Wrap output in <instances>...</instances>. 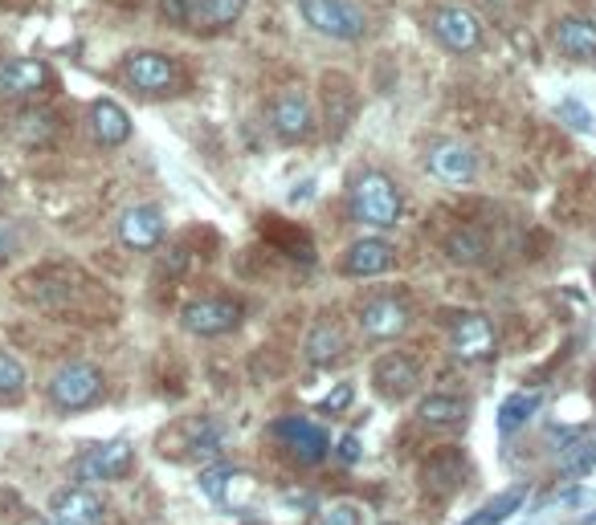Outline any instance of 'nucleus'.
Returning <instances> with one entry per match:
<instances>
[{"label": "nucleus", "instance_id": "obj_32", "mask_svg": "<svg viewBox=\"0 0 596 525\" xmlns=\"http://www.w3.org/2000/svg\"><path fill=\"white\" fill-rule=\"evenodd\" d=\"M189 4L192 0H160L164 21H172V25H189Z\"/></svg>", "mask_w": 596, "mask_h": 525}, {"label": "nucleus", "instance_id": "obj_30", "mask_svg": "<svg viewBox=\"0 0 596 525\" xmlns=\"http://www.w3.org/2000/svg\"><path fill=\"white\" fill-rule=\"evenodd\" d=\"M560 118H564L567 127H576V130H593V114L584 111V102H576V99L560 102Z\"/></svg>", "mask_w": 596, "mask_h": 525}, {"label": "nucleus", "instance_id": "obj_8", "mask_svg": "<svg viewBox=\"0 0 596 525\" xmlns=\"http://www.w3.org/2000/svg\"><path fill=\"white\" fill-rule=\"evenodd\" d=\"M123 78L139 90V94H168L176 85V61L151 49H139L123 61Z\"/></svg>", "mask_w": 596, "mask_h": 525}, {"label": "nucleus", "instance_id": "obj_31", "mask_svg": "<svg viewBox=\"0 0 596 525\" xmlns=\"http://www.w3.org/2000/svg\"><path fill=\"white\" fill-rule=\"evenodd\" d=\"M348 403H351V384H339V387L331 391V396L323 399L319 408H323L327 415H344V412H348Z\"/></svg>", "mask_w": 596, "mask_h": 525}, {"label": "nucleus", "instance_id": "obj_14", "mask_svg": "<svg viewBox=\"0 0 596 525\" xmlns=\"http://www.w3.org/2000/svg\"><path fill=\"white\" fill-rule=\"evenodd\" d=\"M45 82H49V66L37 61V57H13V61L0 66V94H4V99L37 94Z\"/></svg>", "mask_w": 596, "mask_h": 525}, {"label": "nucleus", "instance_id": "obj_17", "mask_svg": "<svg viewBox=\"0 0 596 525\" xmlns=\"http://www.w3.org/2000/svg\"><path fill=\"white\" fill-rule=\"evenodd\" d=\"M393 244L389 241H356L344 253V277H380L393 270Z\"/></svg>", "mask_w": 596, "mask_h": 525}, {"label": "nucleus", "instance_id": "obj_5", "mask_svg": "<svg viewBox=\"0 0 596 525\" xmlns=\"http://www.w3.org/2000/svg\"><path fill=\"white\" fill-rule=\"evenodd\" d=\"M180 327L196 339H217V334L241 327V306L225 298H196L180 310Z\"/></svg>", "mask_w": 596, "mask_h": 525}, {"label": "nucleus", "instance_id": "obj_35", "mask_svg": "<svg viewBox=\"0 0 596 525\" xmlns=\"http://www.w3.org/2000/svg\"><path fill=\"white\" fill-rule=\"evenodd\" d=\"M13 256V228H4L0 225V265Z\"/></svg>", "mask_w": 596, "mask_h": 525}, {"label": "nucleus", "instance_id": "obj_22", "mask_svg": "<svg viewBox=\"0 0 596 525\" xmlns=\"http://www.w3.org/2000/svg\"><path fill=\"white\" fill-rule=\"evenodd\" d=\"M539 412V391H515L498 403V432L503 436H515L519 427H527V420Z\"/></svg>", "mask_w": 596, "mask_h": 525}, {"label": "nucleus", "instance_id": "obj_16", "mask_svg": "<svg viewBox=\"0 0 596 525\" xmlns=\"http://www.w3.org/2000/svg\"><path fill=\"white\" fill-rule=\"evenodd\" d=\"M270 123H274L278 139L286 142H303L315 127V111H311V102L303 94H282L274 102V114H270Z\"/></svg>", "mask_w": 596, "mask_h": 525}, {"label": "nucleus", "instance_id": "obj_19", "mask_svg": "<svg viewBox=\"0 0 596 525\" xmlns=\"http://www.w3.org/2000/svg\"><path fill=\"white\" fill-rule=\"evenodd\" d=\"M90 130H94V139L102 147H123V142L132 139V118L127 111L111 99H99L90 106Z\"/></svg>", "mask_w": 596, "mask_h": 525}, {"label": "nucleus", "instance_id": "obj_13", "mask_svg": "<svg viewBox=\"0 0 596 525\" xmlns=\"http://www.w3.org/2000/svg\"><path fill=\"white\" fill-rule=\"evenodd\" d=\"M429 168L446 184H470L479 175V156L465 142H437L434 151H429Z\"/></svg>", "mask_w": 596, "mask_h": 525}, {"label": "nucleus", "instance_id": "obj_27", "mask_svg": "<svg viewBox=\"0 0 596 525\" xmlns=\"http://www.w3.org/2000/svg\"><path fill=\"white\" fill-rule=\"evenodd\" d=\"M25 391V367L13 355H0V399H13Z\"/></svg>", "mask_w": 596, "mask_h": 525}, {"label": "nucleus", "instance_id": "obj_7", "mask_svg": "<svg viewBox=\"0 0 596 525\" xmlns=\"http://www.w3.org/2000/svg\"><path fill=\"white\" fill-rule=\"evenodd\" d=\"M270 432H274V441L282 444V448H286L299 465H319L323 456H327V448H331L327 432H323V427H315L311 420H299V415L278 420Z\"/></svg>", "mask_w": 596, "mask_h": 525}, {"label": "nucleus", "instance_id": "obj_15", "mask_svg": "<svg viewBox=\"0 0 596 525\" xmlns=\"http://www.w3.org/2000/svg\"><path fill=\"white\" fill-rule=\"evenodd\" d=\"M450 346L462 358H486L495 351V327L482 313H462L450 330Z\"/></svg>", "mask_w": 596, "mask_h": 525}, {"label": "nucleus", "instance_id": "obj_21", "mask_svg": "<svg viewBox=\"0 0 596 525\" xmlns=\"http://www.w3.org/2000/svg\"><path fill=\"white\" fill-rule=\"evenodd\" d=\"M344 351H348V339H344V330L335 327V322H319V327H311V334H306V363L327 367V363H335Z\"/></svg>", "mask_w": 596, "mask_h": 525}, {"label": "nucleus", "instance_id": "obj_1", "mask_svg": "<svg viewBox=\"0 0 596 525\" xmlns=\"http://www.w3.org/2000/svg\"><path fill=\"white\" fill-rule=\"evenodd\" d=\"M348 208L356 220H364V225L372 228H389L401 220V196H396L393 180L380 175V171H364V175L351 184Z\"/></svg>", "mask_w": 596, "mask_h": 525}, {"label": "nucleus", "instance_id": "obj_9", "mask_svg": "<svg viewBox=\"0 0 596 525\" xmlns=\"http://www.w3.org/2000/svg\"><path fill=\"white\" fill-rule=\"evenodd\" d=\"M49 517L61 525H102L106 505H102L87 484H66L49 498Z\"/></svg>", "mask_w": 596, "mask_h": 525}, {"label": "nucleus", "instance_id": "obj_10", "mask_svg": "<svg viewBox=\"0 0 596 525\" xmlns=\"http://www.w3.org/2000/svg\"><path fill=\"white\" fill-rule=\"evenodd\" d=\"M119 241L135 249V253H156L164 241V216L160 208H151V204H135L123 213L119 220Z\"/></svg>", "mask_w": 596, "mask_h": 525}, {"label": "nucleus", "instance_id": "obj_24", "mask_svg": "<svg viewBox=\"0 0 596 525\" xmlns=\"http://www.w3.org/2000/svg\"><path fill=\"white\" fill-rule=\"evenodd\" d=\"M524 484H515V489H507V493H503V498H495L491 501V505H482L479 513H474V517H465L462 525H503L510 517V513L519 510V501H524Z\"/></svg>", "mask_w": 596, "mask_h": 525}, {"label": "nucleus", "instance_id": "obj_36", "mask_svg": "<svg viewBox=\"0 0 596 525\" xmlns=\"http://www.w3.org/2000/svg\"><path fill=\"white\" fill-rule=\"evenodd\" d=\"M33 525H61V522H54V517H45V522H33Z\"/></svg>", "mask_w": 596, "mask_h": 525}, {"label": "nucleus", "instance_id": "obj_26", "mask_svg": "<svg viewBox=\"0 0 596 525\" xmlns=\"http://www.w3.org/2000/svg\"><path fill=\"white\" fill-rule=\"evenodd\" d=\"M446 253L458 265H479L482 256H486V241H482V232H474V228H458V232H450V241H446Z\"/></svg>", "mask_w": 596, "mask_h": 525}, {"label": "nucleus", "instance_id": "obj_28", "mask_svg": "<svg viewBox=\"0 0 596 525\" xmlns=\"http://www.w3.org/2000/svg\"><path fill=\"white\" fill-rule=\"evenodd\" d=\"M311 525H360V510H356V505H344V501H331V505H323V510L315 513Z\"/></svg>", "mask_w": 596, "mask_h": 525}, {"label": "nucleus", "instance_id": "obj_3", "mask_svg": "<svg viewBox=\"0 0 596 525\" xmlns=\"http://www.w3.org/2000/svg\"><path fill=\"white\" fill-rule=\"evenodd\" d=\"M303 21L315 33L331 37V42H360L364 37V13L351 4V0H294Z\"/></svg>", "mask_w": 596, "mask_h": 525}, {"label": "nucleus", "instance_id": "obj_29", "mask_svg": "<svg viewBox=\"0 0 596 525\" xmlns=\"http://www.w3.org/2000/svg\"><path fill=\"white\" fill-rule=\"evenodd\" d=\"M233 477V465H209V469H201V489L209 493L213 501L225 498V481Z\"/></svg>", "mask_w": 596, "mask_h": 525}, {"label": "nucleus", "instance_id": "obj_20", "mask_svg": "<svg viewBox=\"0 0 596 525\" xmlns=\"http://www.w3.org/2000/svg\"><path fill=\"white\" fill-rule=\"evenodd\" d=\"M241 13H246V0H192L189 28H196V33H217V28L233 25Z\"/></svg>", "mask_w": 596, "mask_h": 525}, {"label": "nucleus", "instance_id": "obj_37", "mask_svg": "<svg viewBox=\"0 0 596 525\" xmlns=\"http://www.w3.org/2000/svg\"><path fill=\"white\" fill-rule=\"evenodd\" d=\"M0 192H4V175H0Z\"/></svg>", "mask_w": 596, "mask_h": 525}, {"label": "nucleus", "instance_id": "obj_33", "mask_svg": "<svg viewBox=\"0 0 596 525\" xmlns=\"http://www.w3.org/2000/svg\"><path fill=\"white\" fill-rule=\"evenodd\" d=\"M335 453H339V460H344V465H356V460H360V441L348 432V436L339 441V448H335Z\"/></svg>", "mask_w": 596, "mask_h": 525}, {"label": "nucleus", "instance_id": "obj_23", "mask_svg": "<svg viewBox=\"0 0 596 525\" xmlns=\"http://www.w3.org/2000/svg\"><path fill=\"white\" fill-rule=\"evenodd\" d=\"M417 415H421L425 424H434V427L462 424V420H465V399L437 391V396H425L421 403H417Z\"/></svg>", "mask_w": 596, "mask_h": 525}, {"label": "nucleus", "instance_id": "obj_38", "mask_svg": "<svg viewBox=\"0 0 596 525\" xmlns=\"http://www.w3.org/2000/svg\"><path fill=\"white\" fill-rule=\"evenodd\" d=\"M593 282H596V265H593Z\"/></svg>", "mask_w": 596, "mask_h": 525}, {"label": "nucleus", "instance_id": "obj_25", "mask_svg": "<svg viewBox=\"0 0 596 525\" xmlns=\"http://www.w3.org/2000/svg\"><path fill=\"white\" fill-rule=\"evenodd\" d=\"M588 469H596V436H576L560 456V477H581Z\"/></svg>", "mask_w": 596, "mask_h": 525}, {"label": "nucleus", "instance_id": "obj_12", "mask_svg": "<svg viewBox=\"0 0 596 525\" xmlns=\"http://www.w3.org/2000/svg\"><path fill=\"white\" fill-rule=\"evenodd\" d=\"M360 327L368 339H401L408 327V306L401 298H372L360 310Z\"/></svg>", "mask_w": 596, "mask_h": 525}, {"label": "nucleus", "instance_id": "obj_6", "mask_svg": "<svg viewBox=\"0 0 596 525\" xmlns=\"http://www.w3.org/2000/svg\"><path fill=\"white\" fill-rule=\"evenodd\" d=\"M429 25H434V37L446 45L450 54H474L482 45L479 16L470 13V9H462V4H441V9H434Z\"/></svg>", "mask_w": 596, "mask_h": 525}, {"label": "nucleus", "instance_id": "obj_4", "mask_svg": "<svg viewBox=\"0 0 596 525\" xmlns=\"http://www.w3.org/2000/svg\"><path fill=\"white\" fill-rule=\"evenodd\" d=\"M99 396H102V370L90 367V363H66L49 379V399H54V408H61V412H82L90 403H99Z\"/></svg>", "mask_w": 596, "mask_h": 525}, {"label": "nucleus", "instance_id": "obj_18", "mask_svg": "<svg viewBox=\"0 0 596 525\" xmlns=\"http://www.w3.org/2000/svg\"><path fill=\"white\" fill-rule=\"evenodd\" d=\"M552 37L555 49L572 61H596V21H588V16H564Z\"/></svg>", "mask_w": 596, "mask_h": 525}, {"label": "nucleus", "instance_id": "obj_39", "mask_svg": "<svg viewBox=\"0 0 596 525\" xmlns=\"http://www.w3.org/2000/svg\"><path fill=\"white\" fill-rule=\"evenodd\" d=\"M380 525H393V522H380Z\"/></svg>", "mask_w": 596, "mask_h": 525}, {"label": "nucleus", "instance_id": "obj_2", "mask_svg": "<svg viewBox=\"0 0 596 525\" xmlns=\"http://www.w3.org/2000/svg\"><path fill=\"white\" fill-rule=\"evenodd\" d=\"M132 469H135V448H132V441H123V436H115V441H106V444H94L87 453H78L70 465L78 484L123 481Z\"/></svg>", "mask_w": 596, "mask_h": 525}, {"label": "nucleus", "instance_id": "obj_11", "mask_svg": "<svg viewBox=\"0 0 596 525\" xmlns=\"http://www.w3.org/2000/svg\"><path fill=\"white\" fill-rule=\"evenodd\" d=\"M376 391L384 399H408L417 387H421V367H417V358H408V355H384L376 363Z\"/></svg>", "mask_w": 596, "mask_h": 525}, {"label": "nucleus", "instance_id": "obj_34", "mask_svg": "<svg viewBox=\"0 0 596 525\" xmlns=\"http://www.w3.org/2000/svg\"><path fill=\"white\" fill-rule=\"evenodd\" d=\"M184 261H189V256H184V249L176 244L172 256H164V265H160V270H164V273H172V277H180V270H184Z\"/></svg>", "mask_w": 596, "mask_h": 525}]
</instances>
